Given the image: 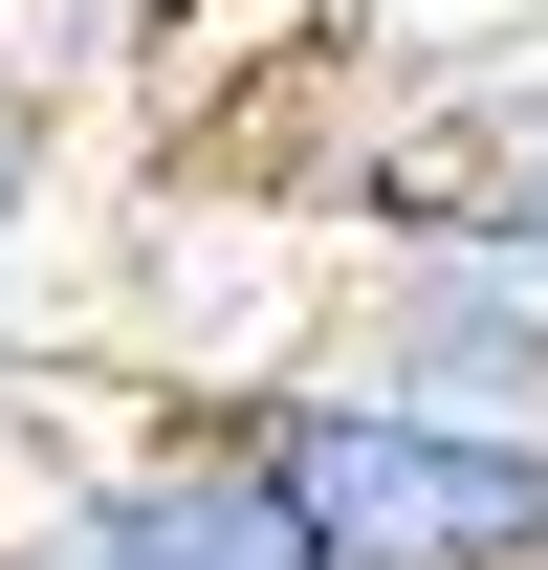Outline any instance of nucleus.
I'll list each match as a JSON object with an SVG mask.
<instances>
[{
	"mask_svg": "<svg viewBox=\"0 0 548 570\" xmlns=\"http://www.w3.org/2000/svg\"><path fill=\"white\" fill-rule=\"evenodd\" d=\"M45 549H67V570H307L285 504H264V461L219 439V395L154 417V439H110V461L45 504Z\"/></svg>",
	"mask_w": 548,
	"mask_h": 570,
	"instance_id": "obj_3",
	"label": "nucleus"
},
{
	"mask_svg": "<svg viewBox=\"0 0 548 570\" xmlns=\"http://www.w3.org/2000/svg\"><path fill=\"white\" fill-rule=\"evenodd\" d=\"M219 439L264 461V504H285L307 570H548V439L439 417V395H395L351 352L219 395Z\"/></svg>",
	"mask_w": 548,
	"mask_h": 570,
	"instance_id": "obj_1",
	"label": "nucleus"
},
{
	"mask_svg": "<svg viewBox=\"0 0 548 570\" xmlns=\"http://www.w3.org/2000/svg\"><path fill=\"white\" fill-rule=\"evenodd\" d=\"M0 219H22V132H0Z\"/></svg>",
	"mask_w": 548,
	"mask_h": 570,
	"instance_id": "obj_4",
	"label": "nucleus"
},
{
	"mask_svg": "<svg viewBox=\"0 0 548 570\" xmlns=\"http://www.w3.org/2000/svg\"><path fill=\"white\" fill-rule=\"evenodd\" d=\"M351 373L548 439V219L461 198V219H417V242H373V330H351Z\"/></svg>",
	"mask_w": 548,
	"mask_h": 570,
	"instance_id": "obj_2",
	"label": "nucleus"
}]
</instances>
